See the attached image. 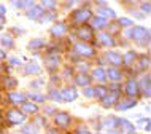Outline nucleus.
I'll list each match as a JSON object with an SVG mask.
<instances>
[{
  "label": "nucleus",
  "mask_w": 151,
  "mask_h": 134,
  "mask_svg": "<svg viewBox=\"0 0 151 134\" xmlns=\"http://www.w3.org/2000/svg\"><path fill=\"white\" fill-rule=\"evenodd\" d=\"M135 58H137V56H135V53H132V51H130V53H127V54H126L124 58H122V62H124V64H127V66H130V64H132L134 61H135Z\"/></svg>",
  "instance_id": "obj_26"
},
{
  "label": "nucleus",
  "mask_w": 151,
  "mask_h": 134,
  "mask_svg": "<svg viewBox=\"0 0 151 134\" xmlns=\"http://www.w3.org/2000/svg\"><path fill=\"white\" fill-rule=\"evenodd\" d=\"M76 35H78V37L83 40V42H92V38H94L92 29H91V27H88V26L80 27L78 32H76Z\"/></svg>",
  "instance_id": "obj_4"
},
{
  "label": "nucleus",
  "mask_w": 151,
  "mask_h": 134,
  "mask_svg": "<svg viewBox=\"0 0 151 134\" xmlns=\"http://www.w3.org/2000/svg\"><path fill=\"white\" fill-rule=\"evenodd\" d=\"M116 126H118V120L115 118V117H110V118L104 120V123H102L100 129H102V131H105V133H107V129H110V131H113V128H116Z\"/></svg>",
  "instance_id": "obj_12"
},
{
  "label": "nucleus",
  "mask_w": 151,
  "mask_h": 134,
  "mask_svg": "<svg viewBox=\"0 0 151 134\" xmlns=\"http://www.w3.org/2000/svg\"><path fill=\"white\" fill-rule=\"evenodd\" d=\"M140 64H142V69L148 67L150 66V59L146 58V56H142V58H140Z\"/></svg>",
  "instance_id": "obj_37"
},
{
  "label": "nucleus",
  "mask_w": 151,
  "mask_h": 134,
  "mask_svg": "<svg viewBox=\"0 0 151 134\" xmlns=\"http://www.w3.org/2000/svg\"><path fill=\"white\" fill-rule=\"evenodd\" d=\"M118 24H119V26L130 27V26H134V21H130V19H127V18H119L118 19Z\"/></svg>",
  "instance_id": "obj_32"
},
{
  "label": "nucleus",
  "mask_w": 151,
  "mask_h": 134,
  "mask_svg": "<svg viewBox=\"0 0 151 134\" xmlns=\"http://www.w3.org/2000/svg\"><path fill=\"white\" fill-rule=\"evenodd\" d=\"M6 120L10 121L11 125H22L24 121H26V115H24L22 112L13 109V110H10L6 113Z\"/></svg>",
  "instance_id": "obj_1"
},
{
  "label": "nucleus",
  "mask_w": 151,
  "mask_h": 134,
  "mask_svg": "<svg viewBox=\"0 0 151 134\" xmlns=\"http://www.w3.org/2000/svg\"><path fill=\"white\" fill-rule=\"evenodd\" d=\"M8 99L13 104H19V102L24 104L26 102V96H24L22 93H10V94H8Z\"/></svg>",
  "instance_id": "obj_16"
},
{
  "label": "nucleus",
  "mask_w": 151,
  "mask_h": 134,
  "mask_svg": "<svg viewBox=\"0 0 151 134\" xmlns=\"http://www.w3.org/2000/svg\"><path fill=\"white\" fill-rule=\"evenodd\" d=\"M107 134H119V133H115V131H107Z\"/></svg>",
  "instance_id": "obj_46"
},
{
  "label": "nucleus",
  "mask_w": 151,
  "mask_h": 134,
  "mask_svg": "<svg viewBox=\"0 0 151 134\" xmlns=\"http://www.w3.org/2000/svg\"><path fill=\"white\" fill-rule=\"evenodd\" d=\"M0 134H2V133H0Z\"/></svg>",
  "instance_id": "obj_48"
},
{
  "label": "nucleus",
  "mask_w": 151,
  "mask_h": 134,
  "mask_svg": "<svg viewBox=\"0 0 151 134\" xmlns=\"http://www.w3.org/2000/svg\"><path fill=\"white\" fill-rule=\"evenodd\" d=\"M11 62H13V64H21V61H19V59H11Z\"/></svg>",
  "instance_id": "obj_44"
},
{
  "label": "nucleus",
  "mask_w": 151,
  "mask_h": 134,
  "mask_svg": "<svg viewBox=\"0 0 151 134\" xmlns=\"http://www.w3.org/2000/svg\"><path fill=\"white\" fill-rule=\"evenodd\" d=\"M26 74H40V67L37 64H29L26 67Z\"/></svg>",
  "instance_id": "obj_28"
},
{
  "label": "nucleus",
  "mask_w": 151,
  "mask_h": 134,
  "mask_svg": "<svg viewBox=\"0 0 151 134\" xmlns=\"http://www.w3.org/2000/svg\"><path fill=\"white\" fill-rule=\"evenodd\" d=\"M97 42H100V45H104V46H115L113 37L108 34H105V32H100V34L97 35Z\"/></svg>",
  "instance_id": "obj_9"
},
{
  "label": "nucleus",
  "mask_w": 151,
  "mask_h": 134,
  "mask_svg": "<svg viewBox=\"0 0 151 134\" xmlns=\"http://www.w3.org/2000/svg\"><path fill=\"white\" fill-rule=\"evenodd\" d=\"M91 83V78L86 75V74H80L78 77H76V85H80V86H84L88 88V85Z\"/></svg>",
  "instance_id": "obj_18"
},
{
  "label": "nucleus",
  "mask_w": 151,
  "mask_h": 134,
  "mask_svg": "<svg viewBox=\"0 0 151 134\" xmlns=\"http://www.w3.org/2000/svg\"><path fill=\"white\" fill-rule=\"evenodd\" d=\"M92 77L96 80H99V82H105V80H107V75H105V70L104 69H96V70L92 72Z\"/></svg>",
  "instance_id": "obj_23"
},
{
  "label": "nucleus",
  "mask_w": 151,
  "mask_h": 134,
  "mask_svg": "<svg viewBox=\"0 0 151 134\" xmlns=\"http://www.w3.org/2000/svg\"><path fill=\"white\" fill-rule=\"evenodd\" d=\"M118 125H121V126L122 128H124L126 129V131H135V128H134V125L132 123H129V121L127 120H118Z\"/></svg>",
  "instance_id": "obj_25"
},
{
  "label": "nucleus",
  "mask_w": 151,
  "mask_h": 134,
  "mask_svg": "<svg viewBox=\"0 0 151 134\" xmlns=\"http://www.w3.org/2000/svg\"><path fill=\"white\" fill-rule=\"evenodd\" d=\"M54 7H56L54 0H43L42 2V8H46V10H52Z\"/></svg>",
  "instance_id": "obj_31"
},
{
  "label": "nucleus",
  "mask_w": 151,
  "mask_h": 134,
  "mask_svg": "<svg viewBox=\"0 0 151 134\" xmlns=\"http://www.w3.org/2000/svg\"><path fill=\"white\" fill-rule=\"evenodd\" d=\"M54 121H56V125L58 126H68L70 125V115H68L67 112H59V113H56V117H54Z\"/></svg>",
  "instance_id": "obj_5"
},
{
  "label": "nucleus",
  "mask_w": 151,
  "mask_h": 134,
  "mask_svg": "<svg viewBox=\"0 0 151 134\" xmlns=\"http://www.w3.org/2000/svg\"><path fill=\"white\" fill-rule=\"evenodd\" d=\"M50 97L52 101H62V97H60V93H58V91H51V94H50Z\"/></svg>",
  "instance_id": "obj_36"
},
{
  "label": "nucleus",
  "mask_w": 151,
  "mask_h": 134,
  "mask_svg": "<svg viewBox=\"0 0 151 134\" xmlns=\"http://www.w3.org/2000/svg\"><path fill=\"white\" fill-rule=\"evenodd\" d=\"M89 18H91V11L86 10V8L73 13V21H76V22H86V21H89Z\"/></svg>",
  "instance_id": "obj_7"
},
{
  "label": "nucleus",
  "mask_w": 151,
  "mask_h": 134,
  "mask_svg": "<svg viewBox=\"0 0 151 134\" xmlns=\"http://www.w3.org/2000/svg\"><path fill=\"white\" fill-rule=\"evenodd\" d=\"M129 134H137V133H135V131H130V133H129Z\"/></svg>",
  "instance_id": "obj_47"
},
{
  "label": "nucleus",
  "mask_w": 151,
  "mask_h": 134,
  "mask_svg": "<svg viewBox=\"0 0 151 134\" xmlns=\"http://www.w3.org/2000/svg\"><path fill=\"white\" fill-rule=\"evenodd\" d=\"M0 42H2V45H3V46H6L8 50H10V48H13V37H11V35L3 34L2 37H0Z\"/></svg>",
  "instance_id": "obj_22"
},
{
  "label": "nucleus",
  "mask_w": 151,
  "mask_h": 134,
  "mask_svg": "<svg viewBox=\"0 0 151 134\" xmlns=\"http://www.w3.org/2000/svg\"><path fill=\"white\" fill-rule=\"evenodd\" d=\"M107 59L113 64V66H121L122 64V56L119 54V53H116V51H110L107 54Z\"/></svg>",
  "instance_id": "obj_14"
},
{
  "label": "nucleus",
  "mask_w": 151,
  "mask_h": 134,
  "mask_svg": "<svg viewBox=\"0 0 151 134\" xmlns=\"http://www.w3.org/2000/svg\"><path fill=\"white\" fill-rule=\"evenodd\" d=\"M111 88H113V93H108V96H105L104 99H102L104 107H111V105L118 101V97H119V88H118V85H113Z\"/></svg>",
  "instance_id": "obj_2"
},
{
  "label": "nucleus",
  "mask_w": 151,
  "mask_h": 134,
  "mask_svg": "<svg viewBox=\"0 0 151 134\" xmlns=\"http://www.w3.org/2000/svg\"><path fill=\"white\" fill-rule=\"evenodd\" d=\"M105 75H107L110 80H113V82H121V78H122L121 72L118 70V69H115V67L108 69V72H105Z\"/></svg>",
  "instance_id": "obj_15"
},
{
  "label": "nucleus",
  "mask_w": 151,
  "mask_h": 134,
  "mask_svg": "<svg viewBox=\"0 0 151 134\" xmlns=\"http://www.w3.org/2000/svg\"><path fill=\"white\" fill-rule=\"evenodd\" d=\"M142 10L143 11H146V13H150V3L146 2V3H143V5H142Z\"/></svg>",
  "instance_id": "obj_40"
},
{
  "label": "nucleus",
  "mask_w": 151,
  "mask_h": 134,
  "mask_svg": "<svg viewBox=\"0 0 151 134\" xmlns=\"http://www.w3.org/2000/svg\"><path fill=\"white\" fill-rule=\"evenodd\" d=\"M5 58H6V53L3 51L2 48H0V61H2V59H5Z\"/></svg>",
  "instance_id": "obj_42"
},
{
  "label": "nucleus",
  "mask_w": 151,
  "mask_h": 134,
  "mask_svg": "<svg viewBox=\"0 0 151 134\" xmlns=\"http://www.w3.org/2000/svg\"><path fill=\"white\" fill-rule=\"evenodd\" d=\"M42 46H45V42H43V40H40V38L34 40V42H32V43L29 45L30 50H37V48H42Z\"/></svg>",
  "instance_id": "obj_30"
},
{
  "label": "nucleus",
  "mask_w": 151,
  "mask_h": 134,
  "mask_svg": "<svg viewBox=\"0 0 151 134\" xmlns=\"http://www.w3.org/2000/svg\"><path fill=\"white\" fill-rule=\"evenodd\" d=\"M5 86H8V88H13V86H16V80L14 78H5Z\"/></svg>",
  "instance_id": "obj_35"
},
{
  "label": "nucleus",
  "mask_w": 151,
  "mask_h": 134,
  "mask_svg": "<svg viewBox=\"0 0 151 134\" xmlns=\"http://www.w3.org/2000/svg\"><path fill=\"white\" fill-rule=\"evenodd\" d=\"M130 35H132V38L137 40V42H145V40L150 38V32L146 27H134Z\"/></svg>",
  "instance_id": "obj_3"
},
{
  "label": "nucleus",
  "mask_w": 151,
  "mask_h": 134,
  "mask_svg": "<svg viewBox=\"0 0 151 134\" xmlns=\"http://www.w3.org/2000/svg\"><path fill=\"white\" fill-rule=\"evenodd\" d=\"M22 105V110L27 112V113H37L38 112V105H35L34 102H24Z\"/></svg>",
  "instance_id": "obj_20"
},
{
  "label": "nucleus",
  "mask_w": 151,
  "mask_h": 134,
  "mask_svg": "<svg viewBox=\"0 0 151 134\" xmlns=\"http://www.w3.org/2000/svg\"><path fill=\"white\" fill-rule=\"evenodd\" d=\"M135 105H137V101L132 99V97H129V99L119 101L118 105H116V109H118V110H129V109H134Z\"/></svg>",
  "instance_id": "obj_8"
},
{
  "label": "nucleus",
  "mask_w": 151,
  "mask_h": 134,
  "mask_svg": "<svg viewBox=\"0 0 151 134\" xmlns=\"http://www.w3.org/2000/svg\"><path fill=\"white\" fill-rule=\"evenodd\" d=\"M126 93H127V96L132 97V99H134V96L138 94V83L135 80H129L127 82V85H126Z\"/></svg>",
  "instance_id": "obj_11"
},
{
  "label": "nucleus",
  "mask_w": 151,
  "mask_h": 134,
  "mask_svg": "<svg viewBox=\"0 0 151 134\" xmlns=\"http://www.w3.org/2000/svg\"><path fill=\"white\" fill-rule=\"evenodd\" d=\"M107 93H108V89L105 86H96L94 88V94H96L97 97H100V99H104V97L107 96Z\"/></svg>",
  "instance_id": "obj_24"
},
{
  "label": "nucleus",
  "mask_w": 151,
  "mask_h": 134,
  "mask_svg": "<svg viewBox=\"0 0 151 134\" xmlns=\"http://www.w3.org/2000/svg\"><path fill=\"white\" fill-rule=\"evenodd\" d=\"M5 13H6V10H5V7L3 5H0V19L3 18V16H5Z\"/></svg>",
  "instance_id": "obj_41"
},
{
  "label": "nucleus",
  "mask_w": 151,
  "mask_h": 134,
  "mask_svg": "<svg viewBox=\"0 0 151 134\" xmlns=\"http://www.w3.org/2000/svg\"><path fill=\"white\" fill-rule=\"evenodd\" d=\"M40 16H43V8L42 7H34L29 10V18L30 19H38Z\"/></svg>",
  "instance_id": "obj_17"
},
{
  "label": "nucleus",
  "mask_w": 151,
  "mask_h": 134,
  "mask_svg": "<svg viewBox=\"0 0 151 134\" xmlns=\"http://www.w3.org/2000/svg\"><path fill=\"white\" fill-rule=\"evenodd\" d=\"M50 134H59V133H56V129H50Z\"/></svg>",
  "instance_id": "obj_45"
},
{
  "label": "nucleus",
  "mask_w": 151,
  "mask_h": 134,
  "mask_svg": "<svg viewBox=\"0 0 151 134\" xmlns=\"http://www.w3.org/2000/svg\"><path fill=\"white\" fill-rule=\"evenodd\" d=\"M88 67H89V66H88V64H86V62H80V64H78V69H80V70H83V72H84V70H86V69H88Z\"/></svg>",
  "instance_id": "obj_39"
},
{
  "label": "nucleus",
  "mask_w": 151,
  "mask_h": 134,
  "mask_svg": "<svg viewBox=\"0 0 151 134\" xmlns=\"http://www.w3.org/2000/svg\"><path fill=\"white\" fill-rule=\"evenodd\" d=\"M75 134H91V133L86 131V129H78V131H76Z\"/></svg>",
  "instance_id": "obj_43"
},
{
  "label": "nucleus",
  "mask_w": 151,
  "mask_h": 134,
  "mask_svg": "<svg viewBox=\"0 0 151 134\" xmlns=\"http://www.w3.org/2000/svg\"><path fill=\"white\" fill-rule=\"evenodd\" d=\"M24 134H37V128L32 126V125H27V126H24Z\"/></svg>",
  "instance_id": "obj_34"
},
{
  "label": "nucleus",
  "mask_w": 151,
  "mask_h": 134,
  "mask_svg": "<svg viewBox=\"0 0 151 134\" xmlns=\"http://www.w3.org/2000/svg\"><path fill=\"white\" fill-rule=\"evenodd\" d=\"M27 96H29L32 101H38V102H43V101L46 99V97H45L43 94H38V93H29Z\"/></svg>",
  "instance_id": "obj_29"
},
{
  "label": "nucleus",
  "mask_w": 151,
  "mask_h": 134,
  "mask_svg": "<svg viewBox=\"0 0 151 134\" xmlns=\"http://www.w3.org/2000/svg\"><path fill=\"white\" fill-rule=\"evenodd\" d=\"M84 96H86V97H92L94 96V89L92 88H86V89H84Z\"/></svg>",
  "instance_id": "obj_38"
},
{
  "label": "nucleus",
  "mask_w": 151,
  "mask_h": 134,
  "mask_svg": "<svg viewBox=\"0 0 151 134\" xmlns=\"http://www.w3.org/2000/svg\"><path fill=\"white\" fill-rule=\"evenodd\" d=\"M46 64H48V69H54V67H58L59 59H58V58H54V59H50V58H48V59H46Z\"/></svg>",
  "instance_id": "obj_33"
},
{
  "label": "nucleus",
  "mask_w": 151,
  "mask_h": 134,
  "mask_svg": "<svg viewBox=\"0 0 151 134\" xmlns=\"http://www.w3.org/2000/svg\"><path fill=\"white\" fill-rule=\"evenodd\" d=\"M75 51L78 53V54L81 56H94V48L92 46H89V45L86 43H76V46H75Z\"/></svg>",
  "instance_id": "obj_6"
},
{
  "label": "nucleus",
  "mask_w": 151,
  "mask_h": 134,
  "mask_svg": "<svg viewBox=\"0 0 151 134\" xmlns=\"http://www.w3.org/2000/svg\"><path fill=\"white\" fill-rule=\"evenodd\" d=\"M99 14H102L100 18H104V19H107V18H115V11L113 10H110V8H99Z\"/></svg>",
  "instance_id": "obj_21"
},
{
  "label": "nucleus",
  "mask_w": 151,
  "mask_h": 134,
  "mask_svg": "<svg viewBox=\"0 0 151 134\" xmlns=\"http://www.w3.org/2000/svg\"><path fill=\"white\" fill-rule=\"evenodd\" d=\"M108 24V19H104L100 18V16H96V18L92 19V26L96 27V29H102V27H105Z\"/></svg>",
  "instance_id": "obj_19"
},
{
  "label": "nucleus",
  "mask_w": 151,
  "mask_h": 134,
  "mask_svg": "<svg viewBox=\"0 0 151 134\" xmlns=\"http://www.w3.org/2000/svg\"><path fill=\"white\" fill-rule=\"evenodd\" d=\"M76 96H78V93H76L75 88H65L62 93H60V97H62V101H67V102H70V101H75Z\"/></svg>",
  "instance_id": "obj_10"
},
{
  "label": "nucleus",
  "mask_w": 151,
  "mask_h": 134,
  "mask_svg": "<svg viewBox=\"0 0 151 134\" xmlns=\"http://www.w3.org/2000/svg\"><path fill=\"white\" fill-rule=\"evenodd\" d=\"M142 86H143V91H145V96L150 97V77L146 75L143 78V82H142Z\"/></svg>",
  "instance_id": "obj_27"
},
{
  "label": "nucleus",
  "mask_w": 151,
  "mask_h": 134,
  "mask_svg": "<svg viewBox=\"0 0 151 134\" xmlns=\"http://www.w3.org/2000/svg\"><path fill=\"white\" fill-rule=\"evenodd\" d=\"M65 32H67V26H65L64 22L54 24V26H52V29H51V34L54 35V37H60V35H64Z\"/></svg>",
  "instance_id": "obj_13"
}]
</instances>
